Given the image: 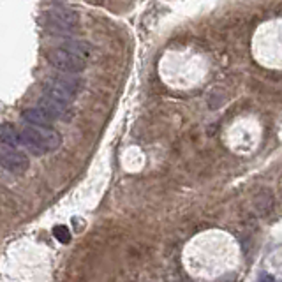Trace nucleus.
<instances>
[{"mask_svg":"<svg viewBox=\"0 0 282 282\" xmlns=\"http://www.w3.org/2000/svg\"><path fill=\"white\" fill-rule=\"evenodd\" d=\"M20 141L30 150L35 152V156L50 154L60 148L62 145V134L53 129H37V127H25L20 132Z\"/></svg>","mask_w":282,"mask_h":282,"instance_id":"nucleus-1","label":"nucleus"},{"mask_svg":"<svg viewBox=\"0 0 282 282\" xmlns=\"http://www.w3.org/2000/svg\"><path fill=\"white\" fill-rule=\"evenodd\" d=\"M60 48L69 51L71 55L85 60V62H87V59H90V53H92L90 44L87 41H83V39H67V41H63V44Z\"/></svg>","mask_w":282,"mask_h":282,"instance_id":"nucleus-8","label":"nucleus"},{"mask_svg":"<svg viewBox=\"0 0 282 282\" xmlns=\"http://www.w3.org/2000/svg\"><path fill=\"white\" fill-rule=\"evenodd\" d=\"M20 132L14 129L13 124L0 125V145H5L9 148H16L20 145Z\"/></svg>","mask_w":282,"mask_h":282,"instance_id":"nucleus-9","label":"nucleus"},{"mask_svg":"<svg viewBox=\"0 0 282 282\" xmlns=\"http://www.w3.org/2000/svg\"><path fill=\"white\" fill-rule=\"evenodd\" d=\"M46 60L50 62V65H53L62 74H78V72H83L85 67H87L85 60L71 55L69 51L62 50V48H51V50H48Z\"/></svg>","mask_w":282,"mask_h":282,"instance_id":"nucleus-2","label":"nucleus"},{"mask_svg":"<svg viewBox=\"0 0 282 282\" xmlns=\"http://www.w3.org/2000/svg\"><path fill=\"white\" fill-rule=\"evenodd\" d=\"M50 85H53V87L63 90V92L71 94V95L74 97L81 89V80L80 78H76L74 74H62V72H60V74H55L53 78H51Z\"/></svg>","mask_w":282,"mask_h":282,"instance_id":"nucleus-6","label":"nucleus"},{"mask_svg":"<svg viewBox=\"0 0 282 282\" xmlns=\"http://www.w3.org/2000/svg\"><path fill=\"white\" fill-rule=\"evenodd\" d=\"M37 108L44 111V113H46L53 122H55V120H71L72 113H74L69 104L55 101V99H51V97H48V95H44L41 101H39Z\"/></svg>","mask_w":282,"mask_h":282,"instance_id":"nucleus-5","label":"nucleus"},{"mask_svg":"<svg viewBox=\"0 0 282 282\" xmlns=\"http://www.w3.org/2000/svg\"><path fill=\"white\" fill-rule=\"evenodd\" d=\"M21 118L29 125H34L37 129H51V125H53V120L42 110H39V108H29V110H25L21 113Z\"/></svg>","mask_w":282,"mask_h":282,"instance_id":"nucleus-7","label":"nucleus"},{"mask_svg":"<svg viewBox=\"0 0 282 282\" xmlns=\"http://www.w3.org/2000/svg\"><path fill=\"white\" fill-rule=\"evenodd\" d=\"M0 166L13 175H25L30 168V160L21 150L0 145Z\"/></svg>","mask_w":282,"mask_h":282,"instance_id":"nucleus-4","label":"nucleus"},{"mask_svg":"<svg viewBox=\"0 0 282 282\" xmlns=\"http://www.w3.org/2000/svg\"><path fill=\"white\" fill-rule=\"evenodd\" d=\"M46 21L48 29H53V32H63V30H72L80 25V14L74 9L63 7H53L46 11Z\"/></svg>","mask_w":282,"mask_h":282,"instance_id":"nucleus-3","label":"nucleus"},{"mask_svg":"<svg viewBox=\"0 0 282 282\" xmlns=\"http://www.w3.org/2000/svg\"><path fill=\"white\" fill-rule=\"evenodd\" d=\"M261 282H274V279H272V277H270V275H268V277L261 279Z\"/></svg>","mask_w":282,"mask_h":282,"instance_id":"nucleus-11","label":"nucleus"},{"mask_svg":"<svg viewBox=\"0 0 282 282\" xmlns=\"http://www.w3.org/2000/svg\"><path fill=\"white\" fill-rule=\"evenodd\" d=\"M53 236L60 244H69L71 240V231L67 229V226H55L53 227Z\"/></svg>","mask_w":282,"mask_h":282,"instance_id":"nucleus-10","label":"nucleus"}]
</instances>
